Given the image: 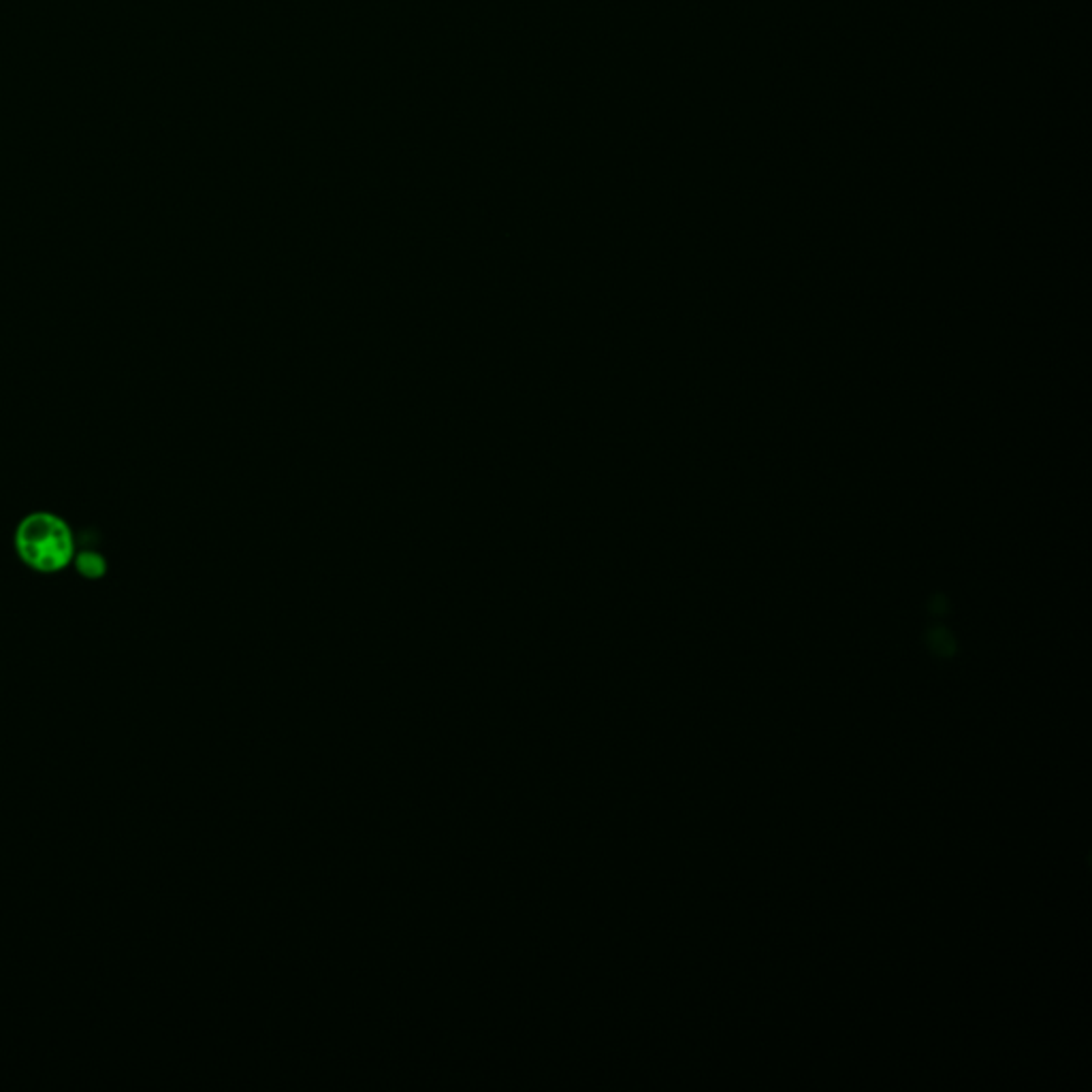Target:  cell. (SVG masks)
I'll return each instance as SVG.
<instances>
[{
    "label": "cell",
    "instance_id": "obj_2",
    "mask_svg": "<svg viewBox=\"0 0 1092 1092\" xmlns=\"http://www.w3.org/2000/svg\"><path fill=\"white\" fill-rule=\"evenodd\" d=\"M928 645L936 655H941V658H950V655L956 653V642H953V638L947 634L945 630H933L928 634Z\"/></svg>",
    "mask_w": 1092,
    "mask_h": 1092
},
{
    "label": "cell",
    "instance_id": "obj_1",
    "mask_svg": "<svg viewBox=\"0 0 1092 1092\" xmlns=\"http://www.w3.org/2000/svg\"><path fill=\"white\" fill-rule=\"evenodd\" d=\"M13 546L28 566L39 570H45L48 566L60 568L67 559L73 563L77 555L73 530L56 515L32 513L24 516L15 525Z\"/></svg>",
    "mask_w": 1092,
    "mask_h": 1092
}]
</instances>
